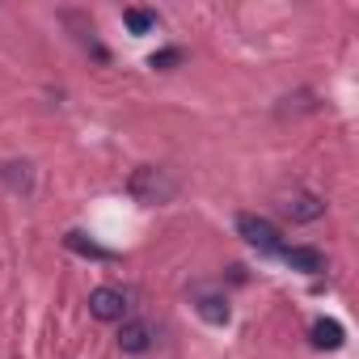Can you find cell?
Wrapping results in <instances>:
<instances>
[{
  "label": "cell",
  "instance_id": "10",
  "mask_svg": "<svg viewBox=\"0 0 359 359\" xmlns=\"http://www.w3.org/2000/svg\"><path fill=\"white\" fill-rule=\"evenodd\" d=\"M123 22H127V30H131V34H148V30L156 26V13H148V9H127V13H123Z\"/></svg>",
  "mask_w": 359,
  "mask_h": 359
},
{
  "label": "cell",
  "instance_id": "3",
  "mask_svg": "<svg viewBox=\"0 0 359 359\" xmlns=\"http://www.w3.org/2000/svg\"><path fill=\"white\" fill-rule=\"evenodd\" d=\"M89 313L97 321H127V292H118V287H93L89 292Z\"/></svg>",
  "mask_w": 359,
  "mask_h": 359
},
{
  "label": "cell",
  "instance_id": "7",
  "mask_svg": "<svg viewBox=\"0 0 359 359\" xmlns=\"http://www.w3.org/2000/svg\"><path fill=\"white\" fill-rule=\"evenodd\" d=\"M283 212H287L296 224H313V220H321V216H325V203H321L317 195H309V191H296V195L283 203Z\"/></svg>",
  "mask_w": 359,
  "mask_h": 359
},
{
  "label": "cell",
  "instance_id": "11",
  "mask_svg": "<svg viewBox=\"0 0 359 359\" xmlns=\"http://www.w3.org/2000/svg\"><path fill=\"white\" fill-rule=\"evenodd\" d=\"M173 64H182V51H177V47H165V51H156L148 60V68H161V72H169Z\"/></svg>",
  "mask_w": 359,
  "mask_h": 359
},
{
  "label": "cell",
  "instance_id": "9",
  "mask_svg": "<svg viewBox=\"0 0 359 359\" xmlns=\"http://www.w3.org/2000/svg\"><path fill=\"white\" fill-rule=\"evenodd\" d=\"M64 245H68L72 254H85V258H97V262H114V254H110V250H102L97 241H85V233H68V237H64Z\"/></svg>",
  "mask_w": 359,
  "mask_h": 359
},
{
  "label": "cell",
  "instance_id": "5",
  "mask_svg": "<svg viewBox=\"0 0 359 359\" xmlns=\"http://www.w3.org/2000/svg\"><path fill=\"white\" fill-rule=\"evenodd\" d=\"M279 258H283L292 271H300V275H321V271H325V254L313 250V245H283Z\"/></svg>",
  "mask_w": 359,
  "mask_h": 359
},
{
  "label": "cell",
  "instance_id": "6",
  "mask_svg": "<svg viewBox=\"0 0 359 359\" xmlns=\"http://www.w3.org/2000/svg\"><path fill=\"white\" fill-rule=\"evenodd\" d=\"M195 309H199V317L212 321V325H229V317H233V313H229V300H224L220 292L203 287V283L195 287Z\"/></svg>",
  "mask_w": 359,
  "mask_h": 359
},
{
  "label": "cell",
  "instance_id": "4",
  "mask_svg": "<svg viewBox=\"0 0 359 359\" xmlns=\"http://www.w3.org/2000/svg\"><path fill=\"white\" fill-rule=\"evenodd\" d=\"M152 342H156V334L148 321H123L118 325V351L123 355H144V351H152Z\"/></svg>",
  "mask_w": 359,
  "mask_h": 359
},
{
  "label": "cell",
  "instance_id": "8",
  "mask_svg": "<svg viewBox=\"0 0 359 359\" xmlns=\"http://www.w3.org/2000/svg\"><path fill=\"white\" fill-rule=\"evenodd\" d=\"M309 334H313V346H317V351H338V346H342V338H346V334H342V325H338V321H330V317H317Z\"/></svg>",
  "mask_w": 359,
  "mask_h": 359
},
{
  "label": "cell",
  "instance_id": "1",
  "mask_svg": "<svg viewBox=\"0 0 359 359\" xmlns=\"http://www.w3.org/2000/svg\"><path fill=\"white\" fill-rule=\"evenodd\" d=\"M127 191H131V199L135 203H169L173 195H177V182L165 173V169H156V165H140L135 173H131V182H127Z\"/></svg>",
  "mask_w": 359,
  "mask_h": 359
},
{
  "label": "cell",
  "instance_id": "2",
  "mask_svg": "<svg viewBox=\"0 0 359 359\" xmlns=\"http://www.w3.org/2000/svg\"><path fill=\"white\" fill-rule=\"evenodd\" d=\"M237 233H241L245 245H254V250L266 254V258H279V254H283V237H279V229H275L271 220L254 216V212H241V216H237Z\"/></svg>",
  "mask_w": 359,
  "mask_h": 359
}]
</instances>
